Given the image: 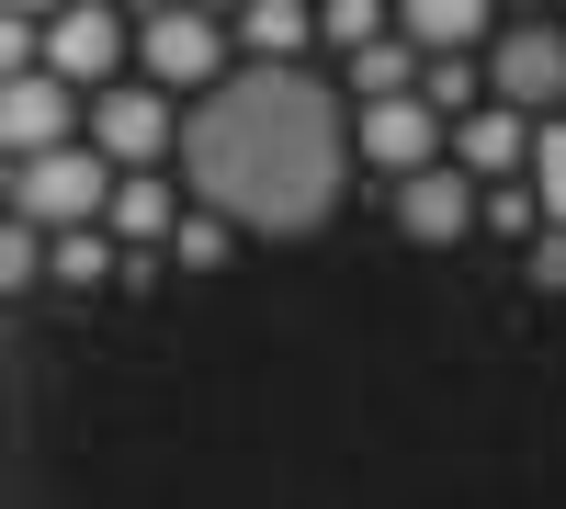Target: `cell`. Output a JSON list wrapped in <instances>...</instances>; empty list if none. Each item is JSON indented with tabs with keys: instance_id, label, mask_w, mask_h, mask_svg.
Listing matches in <instances>:
<instances>
[{
	"instance_id": "cell-1",
	"label": "cell",
	"mask_w": 566,
	"mask_h": 509,
	"mask_svg": "<svg viewBox=\"0 0 566 509\" xmlns=\"http://www.w3.org/2000/svg\"><path fill=\"white\" fill-rule=\"evenodd\" d=\"M181 181L239 238H306L352 181V91L317 68H239L181 114Z\"/></svg>"
},
{
	"instance_id": "cell-2",
	"label": "cell",
	"mask_w": 566,
	"mask_h": 509,
	"mask_svg": "<svg viewBox=\"0 0 566 509\" xmlns=\"http://www.w3.org/2000/svg\"><path fill=\"white\" fill-rule=\"evenodd\" d=\"M114 193H125V170L91 148V136H80V148H57V159H23V170H12V215L45 226V238H69V226H103Z\"/></svg>"
},
{
	"instance_id": "cell-3",
	"label": "cell",
	"mask_w": 566,
	"mask_h": 509,
	"mask_svg": "<svg viewBox=\"0 0 566 509\" xmlns=\"http://www.w3.org/2000/svg\"><path fill=\"white\" fill-rule=\"evenodd\" d=\"M227 57H239V23H216V12H136V68L159 91H193L205 103V91L239 79Z\"/></svg>"
},
{
	"instance_id": "cell-4",
	"label": "cell",
	"mask_w": 566,
	"mask_h": 509,
	"mask_svg": "<svg viewBox=\"0 0 566 509\" xmlns=\"http://www.w3.org/2000/svg\"><path fill=\"white\" fill-rule=\"evenodd\" d=\"M488 103H510L522 125H555L544 103H566V23H510L499 45H488Z\"/></svg>"
},
{
	"instance_id": "cell-5",
	"label": "cell",
	"mask_w": 566,
	"mask_h": 509,
	"mask_svg": "<svg viewBox=\"0 0 566 509\" xmlns=\"http://www.w3.org/2000/svg\"><path fill=\"white\" fill-rule=\"evenodd\" d=\"M125 57H136V23H125V12H103V0H69V12H45V68H57L80 103H103Z\"/></svg>"
},
{
	"instance_id": "cell-6",
	"label": "cell",
	"mask_w": 566,
	"mask_h": 509,
	"mask_svg": "<svg viewBox=\"0 0 566 509\" xmlns=\"http://www.w3.org/2000/svg\"><path fill=\"white\" fill-rule=\"evenodd\" d=\"M91 136V103L57 79V68H34V79H0V148H12V170L23 159H57V148H80Z\"/></svg>"
},
{
	"instance_id": "cell-7",
	"label": "cell",
	"mask_w": 566,
	"mask_h": 509,
	"mask_svg": "<svg viewBox=\"0 0 566 509\" xmlns=\"http://www.w3.org/2000/svg\"><path fill=\"white\" fill-rule=\"evenodd\" d=\"M170 136H181V114H170V91H159V79H114L103 103H91V148H103L114 170H148Z\"/></svg>"
},
{
	"instance_id": "cell-8",
	"label": "cell",
	"mask_w": 566,
	"mask_h": 509,
	"mask_svg": "<svg viewBox=\"0 0 566 509\" xmlns=\"http://www.w3.org/2000/svg\"><path fill=\"white\" fill-rule=\"evenodd\" d=\"M442 136H453V125H442L431 103H374V114H352V159L419 181V170H442Z\"/></svg>"
},
{
	"instance_id": "cell-9",
	"label": "cell",
	"mask_w": 566,
	"mask_h": 509,
	"mask_svg": "<svg viewBox=\"0 0 566 509\" xmlns=\"http://www.w3.org/2000/svg\"><path fill=\"white\" fill-rule=\"evenodd\" d=\"M397 226H408L419 250H453L464 226H488V193H476V181H464V170L442 159V170H419V181H397Z\"/></svg>"
},
{
	"instance_id": "cell-10",
	"label": "cell",
	"mask_w": 566,
	"mask_h": 509,
	"mask_svg": "<svg viewBox=\"0 0 566 509\" xmlns=\"http://www.w3.org/2000/svg\"><path fill=\"white\" fill-rule=\"evenodd\" d=\"M453 170L476 181V193H488V181H522V170H533V125L510 114V103L464 114V125H453Z\"/></svg>"
},
{
	"instance_id": "cell-11",
	"label": "cell",
	"mask_w": 566,
	"mask_h": 509,
	"mask_svg": "<svg viewBox=\"0 0 566 509\" xmlns=\"http://www.w3.org/2000/svg\"><path fill=\"white\" fill-rule=\"evenodd\" d=\"M397 34L419 45V57H476V45H499L510 23L488 12V0H397Z\"/></svg>"
},
{
	"instance_id": "cell-12",
	"label": "cell",
	"mask_w": 566,
	"mask_h": 509,
	"mask_svg": "<svg viewBox=\"0 0 566 509\" xmlns=\"http://www.w3.org/2000/svg\"><path fill=\"white\" fill-rule=\"evenodd\" d=\"M181 215H193V204H181L159 170H125V193H114L103 226H114V250H170V238H181Z\"/></svg>"
},
{
	"instance_id": "cell-13",
	"label": "cell",
	"mask_w": 566,
	"mask_h": 509,
	"mask_svg": "<svg viewBox=\"0 0 566 509\" xmlns=\"http://www.w3.org/2000/svg\"><path fill=\"white\" fill-rule=\"evenodd\" d=\"M317 45V0H261V12H239V68H306Z\"/></svg>"
},
{
	"instance_id": "cell-14",
	"label": "cell",
	"mask_w": 566,
	"mask_h": 509,
	"mask_svg": "<svg viewBox=\"0 0 566 509\" xmlns=\"http://www.w3.org/2000/svg\"><path fill=\"white\" fill-rule=\"evenodd\" d=\"M45 284H125V250L103 238V226H69V238H57V261H45Z\"/></svg>"
},
{
	"instance_id": "cell-15",
	"label": "cell",
	"mask_w": 566,
	"mask_h": 509,
	"mask_svg": "<svg viewBox=\"0 0 566 509\" xmlns=\"http://www.w3.org/2000/svg\"><path fill=\"white\" fill-rule=\"evenodd\" d=\"M227 250H239V226L193 204V215H181V238H170L159 261H170V272H193V284H205V272H227Z\"/></svg>"
},
{
	"instance_id": "cell-16",
	"label": "cell",
	"mask_w": 566,
	"mask_h": 509,
	"mask_svg": "<svg viewBox=\"0 0 566 509\" xmlns=\"http://www.w3.org/2000/svg\"><path fill=\"white\" fill-rule=\"evenodd\" d=\"M522 181L544 193V226H566V114H555V125H533V170H522Z\"/></svg>"
},
{
	"instance_id": "cell-17",
	"label": "cell",
	"mask_w": 566,
	"mask_h": 509,
	"mask_svg": "<svg viewBox=\"0 0 566 509\" xmlns=\"http://www.w3.org/2000/svg\"><path fill=\"white\" fill-rule=\"evenodd\" d=\"M45 261H57V238H45V226H23V215L0 226V284H12V295H23V284H45Z\"/></svg>"
},
{
	"instance_id": "cell-18",
	"label": "cell",
	"mask_w": 566,
	"mask_h": 509,
	"mask_svg": "<svg viewBox=\"0 0 566 509\" xmlns=\"http://www.w3.org/2000/svg\"><path fill=\"white\" fill-rule=\"evenodd\" d=\"M488 226L499 238H544V193L533 181H488Z\"/></svg>"
},
{
	"instance_id": "cell-19",
	"label": "cell",
	"mask_w": 566,
	"mask_h": 509,
	"mask_svg": "<svg viewBox=\"0 0 566 509\" xmlns=\"http://www.w3.org/2000/svg\"><path fill=\"white\" fill-rule=\"evenodd\" d=\"M533 284L566 295V226H544V238H533Z\"/></svg>"
}]
</instances>
